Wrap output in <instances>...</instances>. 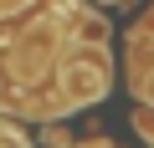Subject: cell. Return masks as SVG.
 <instances>
[{
    "label": "cell",
    "instance_id": "6da1fadb",
    "mask_svg": "<svg viewBox=\"0 0 154 148\" xmlns=\"http://www.w3.org/2000/svg\"><path fill=\"white\" fill-rule=\"evenodd\" d=\"M57 77H62V97H67L72 107H93V102L108 92L113 71H108V56H103V46L77 41V46H72V51L57 61Z\"/></svg>",
    "mask_w": 154,
    "mask_h": 148
},
{
    "label": "cell",
    "instance_id": "7a4b0ae2",
    "mask_svg": "<svg viewBox=\"0 0 154 148\" xmlns=\"http://www.w3.org/2000/svg\"><path fill=\"white\" fill-rule=\"evenodd\" d=\"M72 36H77V41H88V46H108V26H103L98 16H77Z\"/></svg>",
    "mask_w": 154,
    "mask_h": 148
}]
</instances>
